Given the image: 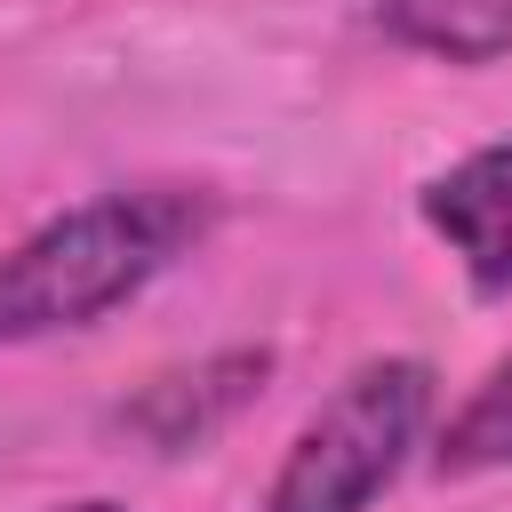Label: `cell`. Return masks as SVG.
I'll return each instance as SVG.
<instances>
[{
  "mask_svg": "<svg viewBox=\"0 0 512 512\" xmlns=\"http://www.w3.org/2000/svg\"><path fill=\"white\" fill-rule=\"evenodd\" d=\"M208 184H112L0 248V352L112 320L216 232Z\"/></svg>",
  "mask_w": 512,
  "mask_h": 512,
  "instance_id": "cell-1",
  "label": "cell"
},
{
  "mask_svg": "<svg viewBox=\"0 0 512 512\" xmlns=\"http://www.w3.org/2000/svg\"><path fill=\"white\" fill-rule=\"evenodd\" d=\"M432 424V368L392 352V360H360L288 440L264 512H368L416 456Z\"/></svg>",
  "mask_w": 512,
  "mask_h": 512,
  "instance_id": "cell-2",
  "label": "cell"
},
{
  "mask_svg": "<svg viewBox=\"0 0 512 512\" xmlns=\"http://www.w3.org/2000/svg\"><path fill=\"white\" fill-rule=\"evenodd\" d=\"M272 384V352L264 344H224V352H200L184 368H160L144 376L120 408H112V432L136 440L144 456H200L208 440H224Z\"/></svg>",
  "mask_w": 512,
  "mask_h": 512,
  "instance_id": "cell-3",
  "label": "cell"
},
{
  "mask_svg": "<svg viewBox=\"0 0 512 512\" xmlns=\"http://www.w3.org/2000/svg\"><path fill=\"white\" fill-rule=\"evenodd\" d=\"M416 208H424L432 240L456 256L464 288L480 304H512V136L448 160L416 192Z\"/></svg>",
  "mask_w": 512,
  "mask_h": 512,
  "instance_id": "cell-4",
  "label": "cell"
},
{
  "mask_svg": "<svg viewBox=\"0 0 512 512\" xmlns=\"http://www.w3.org/2000/svg\"><path fill=\"white\" fill-rule=\"evenodd\" d=\"M368 16L408 56H432L456 72L512 64V0H376Z\"/></svg>",
  "mask_w": 512,
  "mask_h": 512,
  "instance_id": "cell-5",
  "label": "cell"
},
{
  "mask_svg": "<svg viewBox=\"0 0 512 512\" xmlns=\"http://www.w3.org/2000/svg\"><path fill=\"white\" fill-rule=\"evenodd\" d=\"M504 464H512V360H496L432 440L440 480H472V472H504Z\"/></svg>",
  "mask_w": 512,
  "mask_h": 512,
  "instance_id": "cell-6",
  "label": "cell"
},
{
  "mask_svg": "<svg viewBox=\"0 0 512 512\" xmlns=\"http://www.w3.org/2000/svg\"><path fill=\"white\" fill-rule=\"evenodd\" d=\"M48 512H128V504H112V496H72V504H48Z\"/></svg>",
  "mask_w": 512,
  "mask_h": 512,
  "instance_id": "cell-7",
  "label": "cell"
}]
</instances>
